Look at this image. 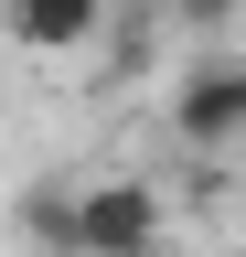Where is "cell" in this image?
<instances>
[{"label":"cell","instance_id":"6da1fadb","mask_svg":"<svg viewBox=\"0 0 246 257\" xmlns=\"http://www.w3.org/2000/svg\"><path fill=\"white\" fill-rule=\"evenodd\" d=\"M161 236H171V204L150 172L75 182V257H161Z\"/></svg>","mask_w":246,"mask_h":257},{"label":"cell","instance_id":"7a4b0ae2","mask_svg":"<svg viewBox=\"0 0 246 257\" xmlns=\"http://www.w3.org/2000/svg\"><path fill=\"white\" fill-rule=\"evenodd\" d=\"M107 11L118 0H0V32L22 54H86V43H107Z\"/></svg>","mask_w":246,"mask_h":257},{"label":"cell","instance_id":"3957f363","mask_svg":"<svg viewBox=\"0 0 246 257\" xmlns=\"http://www.w3.org/2000/svg\"><path fill=\"white\" fill-rule=\"evenodd\" d=\"M171 140L182 150H235L246 128H235V86H225V64H193V75H182V96H171Z\"/></svg>","mask_w":246,"mask_h":257},{"label":"cell","instance_id":"277c9868","mask_svg":"<svg viewBox=\"0 0 246 257\" xmlns=\"http://www.w3.org/2000/svg\"><path fill=\"white\" fill-rule=\"evenodd\" d=\"M11 225H22V246H43V257H75V193H65V172L22 182V204H11Z\"/></svg>","mask_w":246,"mask_h":257},{"label":"cell","instance_id":"5b68a950","mask_svg":"<svg viewBox=\"0 0 246 257\" xmlns=\"http://www.w3.org/2000/svg\"><path fill=\"white\" fill-rule=\"evenodd\" d=\"M246 0H150V22H182V32H225Z\"/></svg>","mask_w":246,"mask_h":257},{"label":"cell","instance_id":"8992f818","mask_svg":"<svg viewBox=\"0 0 246 257\" xmlns=\"http://www.w3.org/2000/svg\"><path fill=\"white\" fill-rule=\"evenodd\" d=\"M225 86H235V128H246V54H235V64H225Z\"/></svg>","mask_w":246,"mask_h":257}]
</instances>
